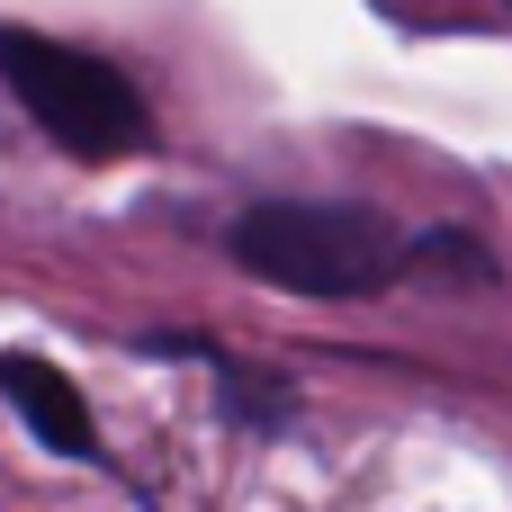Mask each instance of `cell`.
<instances>
[{"label": "cell", "mask_w": 512, "mask_h": 512, "mask_svg": "<svg viewBox=\"0 0 512 512\" xmlns=\"http://www.w3.org/2000/svg\"><path fill=\"white\" fill-rule=\"evenodd\" d=\"M225 252L234 270L288 297H378L405 279V234L378 207H342V198H270L234 216Z\"/></svg>", "instance_id": "cell-1"}, {"label": "cell", "mask_w": 512, "mask_h": 512, "mask_svg": "<svg viewBox=\"0 0 512 512\" xmlns=\"http://www.w3.org/2000/svg\"><path fill=\"white\" fill-rule=\"evenodd\" d=\"M0 81L18 90V108L81 162H108V153H135L153 144V108L144 90L90 54V45H63V36H36V27H0Z\"/></svg>", "instance_id": "cell-2"}, {"label": "cell", "mask_w": 512, "mask_h": 512, "mask_svg": "<svg viewBox=\"0 0 512 512\" xmlns=\"http://www.w3.org/2000/svg\"><path fill=\"white\" fill-rule=\"evenodd\" d=\"M0 396L27 414V432H36L54 459H108V450H99V432H90V405H81V387H72L54 360H27V351H9V360H0Z\"/></svg>", "instance_id": "cell-3"}, {"label": "cell", "mask_w": 512, "mask_h": 512, "mask_svg": "<svg viewBox=\"0 0 512 512\" xmlns=\"http://www.w3.org/2000/svg\"><path fill=\"white\" fill-rule=\"evenodd\" d=\"M216 378H225V414H234V423H252V432H270V423L288 414V396H279V387H270L261 369H234V360H225Z\"/></svg>", "instance_id": "cell-4"}, {"label": "cell", "mask_w": 512, "mask_h": 512, "mask_svg": "<svg viewBox=\"0 0 512 512\" xmlns=\"http://www.w3.org/2000/svg\"><path fill=\"white\" fill-rule=\"evenodd\" d=\"M396 18H414V27H441V9H468V0H387ZM477 9H495V18H512V0H477Z\"/></svg>", "instance_id": "cell-5"}]
</instances>
